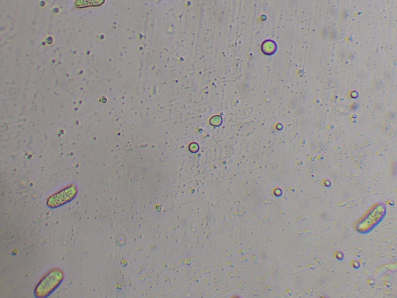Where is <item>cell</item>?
Returning <instances> with one entry per match:
<instances>
[{
  "mask_svg": "<svg viewBox=\"0 0 397 298\" xmlns=\"http://www.w3.org/2000/svg\"><path fill=\"white\" fill-rule=\"evenodd\" d=\"M106 0H75L74 7L76 8L100 7L105 4Z\"/></svg>",
  "mask_w": 397,
  "mask_h": 298,
  "instance_id": "cell-2",
  "label": "cell"
},
{
  "mask_svg": "<svg viewBox=\"0 0 397 298\" xmlns=\"http://www.w3.org/2000/svg\"><path fill=\"white\" fill-rule=\"evenodd\" d=\"M59 281H61L60 274L56 273H49L40 284L38 287V293H42L41 296H45L46 293H50L54 287H57Z\"/></svg>",
  "mask_w": 397,
  "mask_h": 298,
  "instance_id": "cell-1",
  "label": "cell"
}]
</instances>
